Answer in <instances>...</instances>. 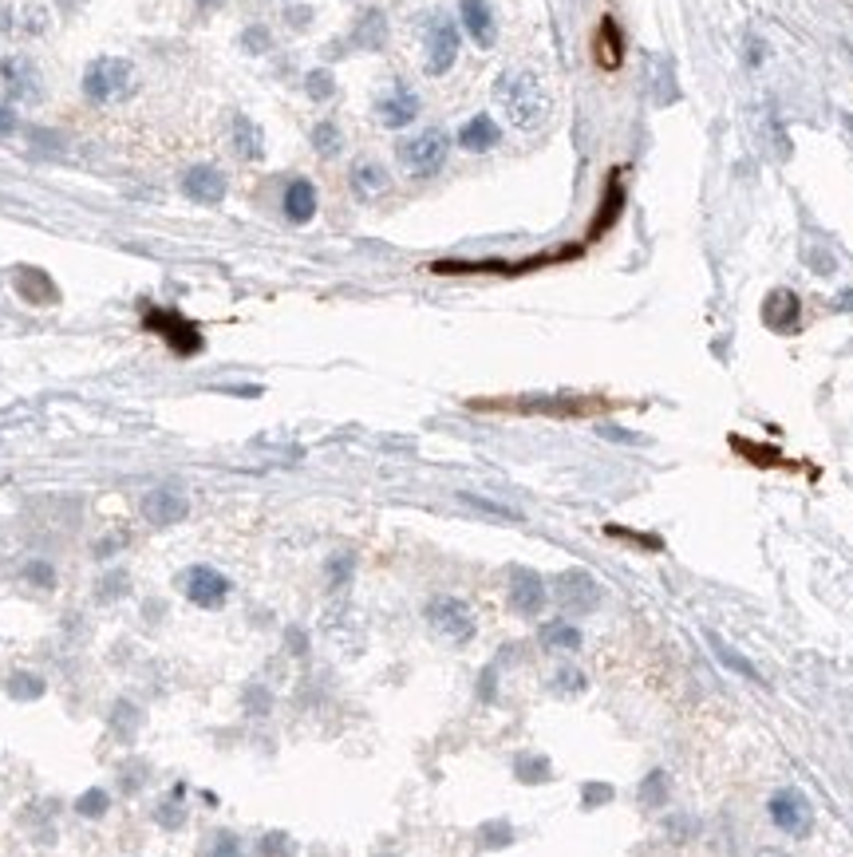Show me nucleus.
Here are the masks:
<instances>
[{"label":"nucleus","mask_w":853,"mask_h":857,"mask_svg":"<svg viewBox=\"0 0 853 857\" xmlns=\"http://www.w3.org/2000/svg\"><path fill=\"white\" fill-rule=\"evenodd\" d=\"M498 139H502V131H498V123H494L490 115H474V119H466L463 131H459V143H463L466 151H474V155L494 151V147H498Z\"/></svg>","instance_id":"4be33fe9"},{"label":"nucleus","mask_w":853,"mask_h":857,"mask_svg":"<svg viewBox=\"0 0 853 857\" xmlns=\"http://www.w3.org/2000/svg\"><path fill=\"white\" fill-rule=\"evenodd\" d=\"M226 190H230V182L214 162H198L182 174V194L194 198L198 206H218L226 198Z\"/></svg>","instance_id":"9d476101"},{"label":"nucleus","mask_w":853,"mask_h":857,"mask_svg":"<svg viewBox=\"0 0 853 857\" xmlns=\"http://www.w3.org/2000/svg\"><path fill=\"white\" fill-rule=\"evenodd\" d=\"M16 131V115L8 107H0V135H12Z\"/></svg>","instance_id":"de8ad7c7"},{"label":"nucleus","mask_w":853,"mask_h":857,"mask_svg":"<svg viewBox=\"0 0 853 857\" xmlns=\"http://www.w3.org/2000/svg\"><path fill=\"white\" fill-rule=\"evenodd\" d=\"M261 854L265 857H293L297 854V846H293V838H289V834H265V838H261Z\"/></svg>","instance_id":"72a5a7b5"},{"label":"nucleus","mask_w":853,"mask_h":857,"mask_svg":"<svg viewBox=\"0 0 853 857\" xmlns=\"http://www.w3.org/2000/svg\"><path fill=\"white\" fill-rule=\"evenodd\" d=\"M348 186H352V194H356L360 202H376V198H384L391 190V174L384 170V162L360 158V162L352 166V174H348Z\"/></svg>","instance_id":"f8f14e48"},{"label":"nucleus","mask_w":853,"mask_h":857,"mask_svg":"<svg viewBox=\"0 0 853 857\" xmlns=\"http://www.w3.org/2000/svg\"><path fill=\"white\" fill-rule=\"evenodd\" d=\"M241 44H245V52H257V56H261V52H269V48H273V36H269V28H265V24H253V28H245V32H241Z\"/></svg>","instance_id":"473e14b6"},{"label":"nucleus","mask_w":853,"mask_h":857,"mask_svg":"<svg viewBox=\"0 0 853 857\" xmlns=\"http://www.w3.org/2000/svg\"><path fill=\"white\" fill-rule=\"evenodd\" d=\"M427 621L435 632H443L447 640H455V644H466L470 636H474V613H470V605L459 601V597H439V601H431L427 605Z\"/></svg>","instance_id":"6e6552de"},{"label":"nucleus","mask_w":853,"mask_h":857,"mask_svg":"<svg viewBox=\"0 0 853 857\" xmlns=\"http://www.w3.org/2000/svg\"><path fill=\"white\" fill-rule=\"evenodd\" d=\"M352 44L364 48V52H380V48L388 44V16H384L380 8L360 12V20H356V28H352Z\"/></svg>","instance_id":"aec40b11"},{"label":"nucleus","mask_w":853,"mask_h":857,"mask_svg":"<svg viewBox=\"0 0 853 857\" xmlns=\"http://www.w3.org/2000/svg\"><path fill=\"white\" fill-rule=\"evenodd\" d=\"M514 775H518L522 782H549L553 779L549 759H538V755H522V759H518V767H514Z\"/></svg>","instance_id":"7c9ffc66"},{"label":"nucleus","mask_w":853,"mask_h":857,"mask_svg":"<svg viewBox=\"0 0 853 857\" xmlns=\"http://www.w3.org/2000/svg\"><path fill=\"white\" fill-rule=\"evenodd\" d=\"M135 64L119 60V56H99L87 72H83V95L91 103H115L123 95L135 91Z\"/></svg>","instance_id":"7ed1b4c3"},{"label":"nucleus","mask_w":853,"mask_h":857,"mask_svg":"<svg viewBox=\"0 0 853 857\" xmlns=\"http://www.w3.org/2000/svg\"><path fill=\"white\" fill-rule=\"evenodd\" d=\"M24 577H28L32 585H40V589H52V585H56V569H52L48 561H28V565H24Z\"/></svg>","instance_id":"f704fd0d"},{"label":"nucleus","mask_w":853,"mask_h":857,"mask_svg":"<svg viewBox=\"0 0 853 857\" xmlns=\"http://www.w3.org/2000/svg\"><path fill=\"white\" fill-rule=\"evenodd\" d=\"M660 782H664V775H660V771L644 782V802H648V806H660V802H664V798H660Z\"/></svg>","instance_id":"37998d69"},{"label":"nucleus","mask_w":853,"mask_h":857,"mask_svg":"<svg viewBox=\"0 0 853 857\" xmlns=\"http://www.w3.org/2000/svg\"><path fill=\"white\" fill-rule=\"evenodd\" d=\"M553 688H557V692H581V688H585V676H581L577 668H561V676L553 680Z\"/></svg>","instance_id":"a19ab883"},{"label":"nucleus","mask_w":853,"mask_h":857,"mask_svg":"<svg viewBox=\"0 0 853 857\" xmlns=\"http://www.w3.org/2000/svg\"><path fill=\"white\" fill-rule=\"evenodd\" d=\"M182 593L198 605V609H222L226 597H230V577L210 569V565H190L182 577H178Z\"/></svg>","instance_id":"423d86ee"},{"label":"nucleus","mask_w":853,"mask_h":857,"mask_svg":"<svg viewBox=\"0 0 853 857\" xmlns=\"http://www.w3.org/2000/svg\"><path fill=\"white\" fill-rule=\"evenodd\" d=\"M798 297L790 289H775L767 301H763V324L775 328V332H794L798 328Z\"/></svg>","instance_id":"6ab92c4d"},{"label":"nucleus","mask_w":853,"mask_h":857,"mask_svg":"<svg viewBox=\"0 0 853 857\" xmlns=\"http://www.w3.org/2000/svg\"><path fill=\"white\" fill-rule=\"evenodd\" d=\"M305 91H309V99L324 103V99L336 95V76H332L328 68H312L309 76H305Z\"/></svg>","instance_id":"c85d7f7f"},{"label":"nucleus","mask_w":853,"mask_h":857,"mask_svg":"<svg viewBox=\"0 0 853 857\" xmlns=\"http://www.w3.org/2000/svg\"><path fill=\"white\" fill-rule=\"evenodd\" d=\"M312 147H316V155L324 158H336L344 151V131H340V123L336 119H320L316 127H312Z\"/></svg>","instance_id":"a878e982"},{"label":"nucleus","mask_w":853,"mask_h":857,"mask_svg":"<svg viewBox=\"0 0 853 857\" xmlns=\"http://www.w3.org/2000/svg\"><path fill=\"white\" fill-rule=\"evenodd\" d=\"M842 123H846V131L853 135V115H842Z\"/></svg>","instance_id":"603ef678"},{"label":"nucleus","mask_w":853,"mask_h":857,"mask_svg":"<svg viewBox=\"0 0 853 857\" xmlns=\"http://www.w3.org/2000/svg\"><path fill=\"white\" fill-rule=\"evenodd\" d=\"M624 60V36L621 28H617V20H601V28H597V64L601 68H621Z\"/></svg>","instance_id":"5701e85b"},{"label":"nucleus","mask_w":853,"mask_h":857,"mask_svg":"<svg viewBox=\"0 0 853 857\" xmlns=\"http://www.w3.org/2000/svg\"><path fill=\"white\" fill-rule=\"evenodd\" d=\"M8 696H12L16 703L40 700V696H44V680H40V676H32V672H16V676L8 680Z\"/></svg>","instance_id":"cd10ccee"},{"label":"nucleus","mask_w":853,"mask_h":857,"mask_svg":"<svg viewBox=\"0 0 853 857\" xmlns=\"http://www.w3.org/2000/svg\"><path fill=\"white\" fill-rule=\"evenodd\" d=\"M494 95L518 131H538L549 119V91L534 72H506L498 79Z\"/></svg>","instance_id":"f257e3e1"},{"label":"nucleus","mask_w":853,"mask_h":857,"mask_svg":"<svg viewBox=\"0 0 853 857\" xmlns=\"http://www.w3.org/2000/svg\"><path fill=\"white\" fill-rule=\"evenodd\" d=\"M194 4H198V8H202V12H214V8H222V4H226V0H194Z\"/></svg>","instance_id":"8fccbe9b"},{"label":"nucleus","mask_w":853,"mask_h":857,"mask_svg":"<svg viewBox=\"0 0 853 857\" xmlns=\"http://www.w3.org/2000/svg\"><path fill=\"white\" fill-rule=\"evenodd\" d=\"M139 719H143V715H139V707H135L131 700H119V707L111 711V727H115L123 739H131V735H135Z\"/></svg>","instance_id":"c756f323"},{"label":"nucleus","mask_w":853,"mask_h":857,"mask_svg":"<svg viewBox=\"0 0 853 857\" xmlns=\"http://www.w3.org/2000/svg\"><path fill=\"white\" fill-rule=\"evenodd\" d=\"M482 842L486 846H506V842H514V830L506 822H490V826H482Z\"/></svg>","instance_id":"ea45409f"},{"label":"nucleus","mask_w":853,"mask_h":857,"mask_svg":"<svg viewBox=\"0 0 853 857\" xmlns=\"http://www.w3.org/2000/svg\"><path fill=\"white\" fill-rule=\"evenodd\" d=\"M459 12H463V28L470 32V40L478 48H494L498 24H494V12H490V0H459Z\"/></svg>","instance_id":"dca6fc26"},{"label":"nucleus","mask_w":853,"mask_h":857,"mask_svg":"<svg viewBox=\"0 0 853 857\" xmlns=\"http://www.w3.org/2000/svg\"><path fill=\"white\" fill-rule=\"evenodd\" d=\"M376 115H380V123H384V127L399 131V127H407V123H415V119H419V95H415L411 87H391L388 95H380Z\"/></svg>","instance_id":"ddd939ff"},{"label":"nucleus","mask_w":853,"mask_h":857,"mask_svg":"<svg viewBox=\"0 0 853 857\" xmlns=\"http://www.w3.org/2000/svg\"><path fill=\"white\" fill-rule=\"evenodd\" d=\"M348 569H352V557H332V585L348 581Z\"/></svg>","instance_id":"49530a36"},{"label":"nucleus","mask_w":853,"mask_h":857,"mask_svg":"<svg viewBox=\"0 0 853 857\" xmlns=\"http://www.w3.org/2000/svg\"><path fill=\"white\" fill-rule=\"evenodd\" d=\"M143 324L166 340V348L174 352V356H198L202 352V332H198V324L194 320H186L182 312L174 309H143Z\"/></svg>","instance_id":"20e7f679"},{"label":"nucleus","mask_w":853,"mask_h":857,"mask_svg":"<svg viewBox=\"0 0 853 857\" xmlns=\"http://www.w3.org/2000/svg\"><path fill=\"white\" fill-rule=\"evenodd\" d=\"M767 810H771V822H775L782 834H790V838H806V834L814 830V806H810V798H806L802 790H794V786L775 790L771 802H767Z\"/></svg>","instance_id":"39448f33"},{"label":"nucleus","mask_w":853,"mask_h":857,"mask_svg":"<svg viewBox=\"0 0 853 857\" xmlns=\"http://www.w3.org/2000/svg\"><path fill=\"white\" fill-rule=\"evenodd\" d=\"M289 20H293V24H309L312 8H293V12H289Z\"/></svg>","instance_id":"09e8293b"},{"label":"nucleus","mask_w":853,"mask_h":857,"mask_svg":"<svg viewBox=\"0 0 853 857\" xmlns=\"http://www.w3.org/2000/svg\"><path fill=\"white\" fill-rule=\"evenodd\" d=\"M711 644H715V652H719V660H723V664H735L743 676H759V672H755V664H751V660H743L735 648H727L719 636H711Z\"/></svg>","instance_id":"c9c22d12"},{"label":"nucleus","mask_w":853,"mask_h":857,"mask_svg":"<svg viewBox=\"0 0 853 857\" xmlns=\"http://www.w3.org/2000/svg\"><path fill=\"white\" fill-rule=\"evenodd\" d=\"M545 605V581L534 569H514L510 573V609L522 617H538Z\"/></svg>","instance_id":"9b49d317"},{"label":"nucleus","mask_w":853,"mask_h":857,"mask_svg":"<svg viewBox=\"0 0 853 857\" xmlns=\"http://www.w3.org/2000/svg\"><path fill=\"white\" fill-rule=\"evenodd\" d=\"M510 407L514 411H542V415H585L593 403L589 399H518Z\"/></svg>","instance_id":"393cba45"},{"label":"nucleus","mask_w":853,"mask_h":857,"mask_svg":"<svg viewBox=\"0 0 853 857\" xmlns=\"http://www.w3.org/2000/svg\"><path fill=\"white\" fill-rule=\"evenodd\" d=\"M553 593L561 601V609H573V613H593L601 605V585L593 581V573L585 569H565L557 581H553Z\"/></svg>","instance_id":"1a4fd4ad"},{"label":"nucleus","mask_w":853,"mask_h":857,"mask_svg":"<svg viewBox=\"0 0 853 857\" xmlns=\"http://www.w3.org/2000/svg\"><path fill=\"white\" fill-rule=\"evenodd\" d=\"M127 589H131L127 573H107V581L99 585V597H103V601H111V597H123Z\"/></svg>","instance_id":"58836bf2"},{"label":"nucleus","mask_w":853,"mask_h":857,"mask_svg":"<svg viewBox=\"0 0 853 857\" xmlns=\"http://www.w3.org/2000/svg\"><path fill=\"white\" fill-rule=\"evenodd\" d=\"M542 644L545 648L577 652V648H581V632H577L569 621H549V624H542Z\"/></svg>","instance_id":"bb28decb"},{"label":"nucleus","mask_w":853,"mask_h":857,"mask_svg":"<svg viewBox=\"0 0 853 857\" xmlns=\"http://www.w3.org/2000/svg\"><path fill=\"white\" fill-rule=\"evenodd\" d=\"M613 798V786H601V782H589L585 786V806H601Z\"/></svg>","instance_id":"79ce46f5"},{"label":"nucleus","mask_w":853,"mask_h":857,"mask_svg":"<svg viewBox=\"0 0 853 857\" xmlns=\"http://www.w3.org/2000/svg\"><path fill=\"white\" fill-rule=\"evenodd\" d=\"M399 155V166L411 174V178H435L443 166H447V155H451V135L443 127H427L411 139H403L395 147Z\"/></svg>","instance_id":"f03ea898"},{"label":"nucleus","mask_w":853,"mask_h":857,"mask_svg":"<svg viewBox=\"0 0 853 857\" xmlns=\"http://www.w3.org/2000/svg\"><path fill=\"white\" fill-rule=\"evenodd\" d=\"M763 60H767V44H759V40L751 36V40H747V64H751V68H759Z\"/></svg>","instance_id":"c03bdc74"},{"label":"nucleus","mask_w":853,"mask_h":857,"mask_svg":"<svg viewBox=\"0 0 853 857\" xmlns=\"http://www.w3.org/2000/svg\"><path fill=\"white\" fill-rule=\"evenodd\" d=\"M12 285H16V293H20L28 305H56V301H60L56 281H52L44 269H36V265L16 269V273H12Z\"/></svg>","instance_id":"2eb2a0df"},{"label":"nucleus","mask_w":853,"mask_h":857,"mask_svg":"<svg viewBox=\"0 0 853 857\" xmlns=\"http://www.w3.org/2000/svg\"><path fill=\"white\" fill-rule=\"evenodd\" d=\"M0 76L8 83V91L12 95H20V99H40V72H36V64L32 60H24V56H8L4 64H0Z\"/></svg>","instance_id":"a211bd4d"},{"label":"nucleus","mask_w":853,"mask_h":857,"mask_svg":"<svg viewBox=\"0 0 853 857\" xmlns=\"http://www.w3.org/2000/svg\"><path fill=\"white\" fill-rule=\"evenodd\" d=\"M466 506H474V510H486L490 518H502V522H518L522 514H514V510H506V506H494V502H486V498H474V494H463Z\"/></svg>","instance_id":"e433bc0d"},{"label":"nucleus","mask_w":853,"mask_h":857,"mask_svg":"<svg viewBox=\"0 0 853 857\" xmlns=\"http://www.w3.org/2000/svg\"><path fill=\"white\" fill-rule=\"evenodd\" d=\"M624 210V186H621V174H613L609 178V186H605V198H601V206H597V222H593V237L605 234L617 218H621Z\"/></svg>","instance_id":"b1692460"},{"label":"nucleus","mask_w":853,"mask_h":857,"mask_svg":"<svg viewBox=\"0 0 853 857\" xmlns=\"http://www.w3.org/2000/svg\"><path fill=\"white\" fill-rule=\"evenodd\" d=\"M230 139H233V151L245 158V162H261V158H265V131H261L249 115H237V119H233Z\"/></svg>","instance_id":"412c9836"},{"label":"nucleus","mask_w":853,"mask_h":857,"mask_svg":"<svg viewBox=\"0 0 853 857\" xmlns=\"http://www.w3.org/2000/svg\"><path fill=\"white\" fill-rule=\"evenodd\" d=\"M245 700H249V711H257V715H265V711H269V692H265V688H253Z\"/></svg>","instance_id":"a18cd8bd"},{"label":"nucleus","mask_w":853,"mask_h":857,"mask_svg":"<svg viewBox=\"0 0 853 857\" xmlns=\"http://www.w3.org/2000/svg\"><path fill=\"white\" fill-rule=\"evenodd\" d=\"M186 498L178 494V490H170V486H158L151 490L147 498H143V518L151 522V526H174V522H182L186 518Z\"/></svg>","instance_id":"4468645a"},{"label":"nucleus","mask_w":853,"mask_h":857,"mask_svg":"<svg viewBox=\"0 0 853 857\" xmlns=\"http://www.w3.org/2000/svg\"><path fill=\"white\" fill-rule=\"evenodd\" d=\"M281 210H285V218H289L293 226H305V222L316 218V186H312V178H293V182L285 186Z\"/></svg>","instance_id":"f3484780"},{"label":"nucleus","mask_w":853,"mask_h":857,"mask_svg":"<svg viewBox=\"0 0 853 857\" xmlns=\"http://www.w3.org/2000/svg\"><path fill=\"white\" fill-rule=\"evenodd\" d=\"M206 857H245V850H241V842H237L233 834H218Z\"/></svg>","instance_id":"4c0bfd02"},{"label":"nucleus","mask_w":853,"mask_h":857,"mask_svg":"<svg viewBox=\"0 0 853 857\" xmlns=\"http://www.w3.org/2000/svg\"><path fill=\"white\" fill-rule=\"evenodd\" d=\"M76 810L83 818H103L111 810V798H107V790H87V794H79Z\"/></svg>","instance_id":"2f4dec72"},{"label":"nucleus","mask_w":853,"mask_h":857,"mask_svg":"<svg viewBox=\"0 0 853 857\" xmlns=\"http://www.w3.org/2000/svg\"><path fill=\"white\" fill-rule=\"evenodd\" d=\"M759 857H786V854H782V850H763Z\"/></svg>","instance_id":"3c124183"},{"label":"nucleus","mask_w":853,"mask_h":857,"mask_svg":"<svg viewBox=\"0 0 853 857\" xmlns=\"http://www.w3.org/2000/svg\"><path fill=\"white\" fill-rule=\"evenodd\" d=\"M459 60V28L447 16H435L427 28V76H447Z\"/></svg>","instance_id":"0eeeda50"}]
</instances>
